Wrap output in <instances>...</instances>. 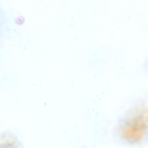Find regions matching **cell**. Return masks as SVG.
Here are the masks:
<instances>
[{"mask_svg": "<svg viewBox=\"0 0 148 148\" xmlns=\"http://www.w3.org/2000/svg\"><path fill=\"white\" fill-rule=\"evenodd\" d=\"M147 130V118L145 113L128 120L119 129L123 138L132 143L140 141L143 138Z\"/></svg>", "mask_w": 148, "mask_h": 148, "instance_id": "cell-1", "label": "cell"}]
</instances>
